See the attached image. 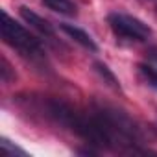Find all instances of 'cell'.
<instances>
[{"label": "cell", "mask_w": 157, "mask_h": 157, "mask_svg": "<svg viewBox=\"0 0 157 157\" xmlns=\"http://www.w3.org/2000/svg\"><path fill=\"white\" fill-rule=\"evenodd\" d=\"M2 39L11 48L19 50L22 56L30 57H41L43 46L35 35H32L22 24H19L15 19L8 15V11L2 10Z\"/></svg>", "instance_id": "1"}, {"label": "cell", "mask_w": 157, "mask_h": 157, "mask_svg": "<svg viewBox=\"0 0 157 157\" xmlns=\"http://www.w3.org/2000/svg\"><path fill=\"white\" fill-rule=\"evenodd\" d=\"M107 24L113 30V33L120 39H128V41H148L151 37V28L142 22L140 19L128 15V13H109L107 17Z\"/></svg>", "instance_id": "2"}, {"label": "cell", "mask_w": 157, "mask_h": 157, "mask_svg": "<svg viewBox=\"0 0 157 157\" xmlns=\"http://www.w3.org/2000/svg\"><path fill=\"white\" fill-rule=\"evenodd\" d=\"M19 13H21V17L24 19V22L30 24L33 30H37L39 33H43V35H46V37H54V28H52V24H50L46 19H43L41 15H37L35 11H32V10L26 8V6H22V8L19 10Z\"/></svg>", "instance_id": "3"}, {"label": "cell", "mask_w": 157, "mask_h": 157, "mask_svg": "<svg viewBox=\"0 0 157 157\" xmlns=\"http://www.w3.org/2000/svg\"><path fill=\"white\" fill-rule=\"evenodd\" d=\"M61 30H63L72 41H76L80 46H83L85 50H89V52H98V44L94 43V39H93L85 30L78 28V26H72V24H61Z\"/></svg>", "instance_id": "4"}, {"label": "cell", "mask_w": 157, "mask_h": 157, "mask_svg": "<svg viewBox=\"0 0 157 157\" xmlns=\"http://www.w3.org/2000/svg\"><path fill=\"white\" fill-rule=\"evenodd\" d=\"M43 4L48 10H52L56 13H61L65 17H76L78 15V8L70 0H43Z\"/></svg>", "instance_id": "5"}, {"label": "cell", "mask_w": 157, "mask_h": 157, "mask_svg": "<svg viewBox=\"0 0 157 157\" xmlns=\"http://www.w3.org/2000/svg\"><path fill=\"white\" fill-rule=\"evenodd\" d=\"M94 70L100 74V78L109 85V87H113L115 91H120V83H118V80H117V76L113 74V70L105 65V63H102V61H96L94 63Z\"/></svg>", "instance_id": "6"}, {"label": "cell", "mask_w": 157, "mask_h": 157, "mask_svg": "<svg viewBox=\"0 0 157 157\" xmlns=\"http://www.w3.org/2000/svg\"><path fill=\"white\" fill-rule=\"evenodd\" d=\"M139 72H140V76H142V80H144L151 89L157 91V68L151 67V65H148V63H139Z\"/></svg>", "instance_id": "7"}, {"label": "cell", "mask_w": 157, "mask_h": 157, "mask_svg": "<svg viewBox=\"0 0 157 157\" xmlns=\"http://www.w3.org/2000/svg\"><path fill=\"white\" fill-rule=\"evenodd\" d=\"M0 146H2V151H4V155H28L22 148H19V146H13L8 139H2L0 140Z\"/></svg>", "instance_id": "8"}, {"label": "cell", "mask_w": 157, "mask_h": 157, "mask_svg": "<svg viewBox=\"0 0 157 157\" xmlns=\"http://www.w3.org/2000/svg\"><path fill=\"white\" fill-rule=\"evenodd\" d=\"M150 57L157 61V48H153V50H150Z\"/></svg>", "instance_id": "9"}, {"label": "cell", "mask_w": 157, "mask_h": 157, "mask_svg": "<svg viewBox=\"0 0 157 157\" xmlns=\"http://www.w3.org/2000/svg\"><path fill=\"white\" fill-rule=\"evenodd\" d=\"M144 2H157V0H144Z\"/></svg>", "instance_id": "10"}]
</instances>
